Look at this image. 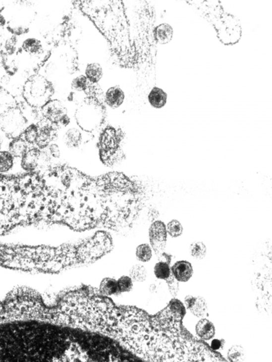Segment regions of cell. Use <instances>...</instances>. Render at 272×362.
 Returning <instances> with one entry per match:
<instances>
[{"label": "cell", "instance_id": "1", "mask_svg": "<svg viewBox=\"0 0 272 362\" xmlns=\"http://www.w3.org/2000/svg\"><path fill=\"white\" fill-rule=\"evenodd\" d=\"M145 200L143 186L118 171L91 177L63 164L0 174V235L40 223L123 232L132 228Z\"/></svg>", "mask_w": 272, "mask_h": 362}, {"label": "cell", "instance_id": "2", "mask_svg": "<svg viewBox=\"0 0 272 362\" xmlns=\"http://www.w3.org/2000/svg\"><path fill=\"white\" fill-rule=\"evenodd\" d=\"M131 355L89 330L34 320L0 325V362H129Z\"/></svg>", "mask_w": 272, "mask_h": 362}, {"label": "cell", "instance_id": "3", "mask_svg": "<svg viewBox=\"0 0 272 362\" xmlns=\"http://www.w3.org/2000/svg\"><path fill=\"white\" fill-rule=\"evenodd\" d=\"M74 2L107 39L115 64L127 69H138V55L134 40L131 37L130 23L124 1Z\"/></svg>", "mask_w": 272, "mask_h": 362}, {"label": "cell", "instance_id": "4", "mask_svg": "<svg viewBox=\"0 0 272 362\" xmlns=\"http://www.w3.org/2000/svg\"><path fill=\"white\" fill-rule=\"evenodd\" d=\"M186 2L213 25L218 39L224 45H235L239 42L243 32L240 21L236 17L224 11L220 1L191 0Z\"/></svg>", "mask_w": 272, "mask_h": 362}, {"label": "cell", "instance_id": "5", "mask_svg": "<svg viewBox=\"0 0 272 362\" xmlns=\"http://www.w3.org/2000/svg\"><path fill=\"white\" fill-rule=\"evenodd\" d=\"M137 37L134 39L138 55V69L156 72L158 44L155 39L156 10L150 1H142L137 12Z\"/></svg>", "mask_w": 272, "mask_h": 362}, {"label": "cell", "instance_id": "6", "mask_svg": "<svg viewBox=\"0 0 272 362\" xmlns=\"http://www.w3.org/2000/svg\"><path fill=\"white\" fill-rule=\"evenodd\" d=\"M106 115L104 103L97 97L87 96L77 106L74 118L80 129L93 133L104 125Z\"/></svg>", "mask_w": 272, "mask_h": 362}, {"label": "cell", "instance_id": "7", "mask_svg": "<svg viewBox=\"0 0 272 362\" xmlns=\"http://www.w3.org/2000/svg\"><path fill=\"white\" fill-rule=\"evenodd\" d=\"M125 134L121 129L108 126L99 136V150L100 160L106 166L111 167L125 158L121 148Z\"/></svg>", "mask_w": 272, "mask_h": 362}, {"label": "cell", "instance_id": "8", "mask_svg": "<svg viewBox=\"0 0 272 362\" xmlns=\"http://www.w3.org/2000/svg\"><path fill=\"white\" fill-rule=\"evenodd\" d=\"M54 93L50 81L41 74H34L23 85V96L30 106L41 109L50 101Z\"/></svg>", "mask_w": 272, "mask_h": 362}, {"label": "cell", "instance_id": "9", "mask_svg": "<svg viewBox=\"0 0 272 362\" xmlns=\"http://www.w3.org/2000/svg\"><path fill=\"white\" fill-rule=\"evenodd\" d=\"M28 120L17 106L7 108L0 114V128L10 139L20 137L26 129Z\"/></svg>", "mask_w": 272, "mask_h": 362}, {"label": "cell", "instance_id": "10", "mask_svg": "<svg viewBox=\"0 0 272 362\" xmlns=\"http://www.w3.org/2000/svg\"><path fill=\"white\" fill-rule=\"evenodd\" d=\"M149 236L152 248L157 255L158 260L170 264L172 256L165 252L167 243V229L165 223L161 220L152 223L149 229Z\"/></svg>", "mask_w": 272, "mask_h": 362}, {"label": "cell", "instance_id": "11", "mask_svg": "<svg viewBox=\"0 0 272 362\" xmlns=\"http://www.w3.org/2000/svg\"><path fill=\"white\" fill-rule=\"evenodd\" d=\"M40 109L43 119L58 128L66 126L70 122L67 109L58 100H50Z\"/></svg>", "mask_w": 272, "mask_h": 362}, {"label": "cell", "instance_id": "12", "mask_svg": "<svg viewBox=\"0 0 272 362\" xmlns=\"http://www.w3.org/2000/svg\"><path fill=\"white\" fill-rule=\"evenodd\" d=\"M44 149L41 150L36 147H31L21 157V166L27 172L38 171L41 169V164L42 169H44L43 163H47L50 161V153H47Z\"/></svg>", "mask_w": 272, "mask_h": 362}, {"label": "cell", "instance_id": "13", "mask_svg": "<svg viewBox=\"0 0 272 362\" xmlns=\"http://www.w3.org/2000/svg\"><path fill=\"white\" fill-rule=\"evenodd\" d=\"M38 125V134L34 147L43 150L52 144L57 135V127L42 119Z\"/></svg>", "mask_w": 272, "mask_h": 362}, {"label": "cell", "instance_id": "14", "mask_svg": "<svg viewBox=\"0 0 272 362\" xmlns=\"http://www.w3.org/2000/svg\"><path fill=\"white\" fill-rule=\"evenodd\" d=\"M170 269L172 274L178 282H188L194 274L191 263L185 260L176 262Z\"/></svg>", "mask_w": 272, "mask_h": 362}, {"label": "cell", "instance_id": "15", "mask_svg": "<svg viewBox=\"0 0 272 362\" xmlns=\"http://www.w3.org/2000/svg\"><path fill=\"white\" fill-rule=\"evenodd\" d=\"M125 95L122 89L118 86L109 88L106 93L105 103L112 109H117L124 103Z\"/></svg>", "mask_w": 272, "mask_h": 362}, {"label": "cell", "instance_id": "16", "mask_svg": "<svg viewBox=\"0 0 272 362\" xmlns=\"http://www.w3.org/2000/svg\"><path fill=\"white\" fill-rule=\"evenodd\" d=\"M154 36L157 44H168L173 39V28L167 23H163L155 26Z\"/></svg>", "mask_w": 272, "mask_h": 362}, {"label": "cell", "instance_id": "17", "mask_svg": "<svg viewBox=\"0 0 272 362\" xmlns=\"http://www.w3.org/2000/svg\"><path fill=\"white\" fill-rule=\"evenodd\" d=\"M196 333L202 341L212 339L215 335V325L207 319H202L197 324Z\"/></svg>", "mask_w": 272, "mask_h": 362}, {"label": "cell", "instance_id": "18", "mask_svg": "<svg viewBox=\"0 0 272 362\" xmlns=\"http://www.w3.org/2000/svg\"><path fill=\"white\" fill-rule=\"evenodd\" d=\"M167 95L163 89L154 87L148 95V101L153 107L161 109L167 102Z\"/></svg>", "mask_w": 272, "mask_h": 362}, {"label": "cell", "instance_id": "19", "mask_svg": "<svg viewBox=\"0 0 272 362\" xmlns=\"http://www.w3.org/2000/svg\"><path fill=\"white\" fill-rule=\"evenodd\" d=\"M98 290L101 295L108 296V297L112 295H117L120 293L118 291L117 280L112 279V278H105L103 279Z\"/></svg>", "mask_w": 272, "mask_h": 362}, {"label": "cell", "instance_id": "20", "mask_svg": "<svg viewBox=\"0 0 272 362\" xmlns=\"http://www.w3.org/2000/svg\"><path fill=\"white\" fill-rule=\"evenodd\" d=\"M30 147H30L29 144L20 136V137L12 140L9 145V152L14 157L21 158L28 151Z\"/></svg>", "mask_w": 272, "mask_h": 362}, {"label": "cell", "instance_id": "21", "mask_svg": "<svg viewBox=\"0 0 272 362\" xmlns=\"http://www.w3.org/2000/svg\"><path fill=\"white\" fill-rule=\"evenodd\" d=\"M63 140L68 147L75 148V147H80V145H81L83 137H82V133L80 130L72 128L66 132Z\"/></svg>", "mask_w": 272, "mask_h": 362}, {"label": "cell", "instance_id": "22", "mask_svg": "<svg viewBox=\"0 0 272 362\" xmlns=\"http://www.w3.org/2000/svg\"><path fill=\"white\" fill-rule=\"evenodd\" d=\"M103 76V70L99 63H91L85 69V77L91 83H98Z\"/></svg>", "mask_w": 272, "mask_h": 362}, {"label": "cell", "instance_id": "23", "mask_svg": "<svg viewBox=\"0 0 272 362\" xmlns=\"http://www.w3.org/2000/svg\"><path fill=\"white\" fill-rule=\"evenodd\" d=\"M189 310L196 317L202 318L207 317L208 315V305L206 300L202 296H197Z\"/></svg>", "mask_w": 272, "mask_h": 362}, {"label": "cell", "instance_id": "24", "mask_svg": "<svg viewBox=\"0 0 272 362\" xmlns=\"http://www.w3.org/2000/svg\"><path fill=\"white\" fill-rule=\"evenodd\" d=\"M23 50L32 55H40L43 52L42 42L34 38L26 39L22 45Z\"/></svg>", "mask_w": 272, "mask_h": 362}, {"label": "cell", "instance_id": "25", "mask_svg": "<svg viewBox=\"0 0 272 362\" xmlns=\"http://www.w3.org/2000/svg\"><path fill=\"white\" fill-rule=\"evenodd\" d=\"M92 83L87 79V77L84 75L78 76V77L74 78L72 82V88L75 91L85 92L88 94L90 88H91Z\"/></svg>", "mask_w": 272, "mask_h": 362}, {"label": "cell", "instance_id": "26", "mask_svg": "<svg viewBox=\"0 0 272 362\" xmlns=\"http://www.w3.org/2000/svg\"><path fill=\"white\" fill-rule=\"evenodd\" d=\"M148 276L146 268L141 265H135L132 267L129 271V277L133 282H143L146 280Z\"/></svg>", "mask_w": 272, "mask_h": 362}, {"label": "cell", "instance_id": "27", "mask_svg": "<svg viewBox=\"0 0 272 362\" xmlns=\"http://www.w3.org/2000/svg\"><path fill=\"white\" fill-rule=\"evenodd\" d=\"M154 273L158 279L166 280L171 275L170 264L166 262L160 261L155 266Z\"/></svg>", "mask_w": 272, "mask_h": 362}, {"label": "cell", "instance_id": "28", "mask_svg": "<svg viewBox=\"0 0 272 362\" xmlns=\"http://www.w3.org/2000/svg\"><path fill=\"white\" fill-rule=\"evenodd\" d=\"M14 156L9 152L0 151V173H5L12 169Z\"/></svg>", "mask_w": 272, "mask_h": 362}, {"label": "cell", "instance_id": "29", "mask_svg": "<svg viewBox=\"0 0 272 362\" xmlns=\"http://www.w3.org/2000/svg\"><path fill=\"white\" fill-rule=\"evenodd\" d=\"M230 362H244L246 360V352L240 346H234L230 348L227 353Z\"/></svg>", "mask_w": 272, "mask_h": 362}, {"label": "cell", "instance_id": "30", "mask_svg": "<svg viewBox=\"0 0 272 362\" xmlns=\"http://www.w3.org/2000/svg\"><path fill=\"white\" fill-rule=\"evenodd\" d=\"M136 256L141 262L146 263L150 261L153 256L151 247L148 244H140L137 247Z\"/></svg>", "mask_w": 272, "mask_h": 362}, {"label": "cell", "instance_id": "31", "mask_svg": "<svg viewBox=\"0 0 272 362\" xmlns=\"http://www.w3.org/2000/svg\"><path fill=\"white\" fill-rule=\"evenodd\" d=\"M191 256L198 260H202L206 256L207 248L203 242H194L190 246Z\"/></svg>", "mask_w": 272, "mask_h": 362}, {"label": "cell", "instance_id": "32", "mask_svg": "<svg viewBox=\"0 0 272 362\" xmlns=\"http://www.w3.org/2000/svg\"><path fill=\"white\" fill-rule=\"evenodd\" d=\"M166 229L170 236L175 238L181 236L183 231L181 223L177 220H173L169 222L166 227Z\"/></svg>", "mask_w": 272, "mask_h": 362}, {"label": "cell", "instance_id": "33", "mask_svg": "<svg viewBox=\"0 0 272 362\" xmlns=\"http://www.w3.org/2000/svg\"><path fill=\"white\" fill-rule=\"evenodd\" d=\"M117 284L120 293L129 292L133 288V281L129 276H121L117 280Z\"/></svg>", "mask_w": 272, "mask_h": 362}, {"label": "cell", "instance_id": "34", "mask_svg": "<svg viewBox=\"0 0 272 362\" xmlns=\"http://www.w3.org/2000/svg\"><path fill=\"white\" fill-rule=\"evenodd\" d=\"M166 282H167V285H168L169 290H170V293L173 297H175L178 294V291H179V284H178V281L175 279L173 275H170V277L168 279H166Z\"/></svg>", "mask_w": 272, "mask_h": 362}, {"label": "cell", "instance_id": "35", "mask_svg": "<svg viewBox=\"0 0 272 362\" xmlns=\"http://www.w3.org/2000/svg\"><path fill=\"white\" fill-rule=\"evenodd\" d=\"M224 344H225V341H224L223 339H214L213 341H212L210 348H211L213 351L219 350V349H223V346H224Z\"/></svg>", "mask_w": 272, "mask_h": 362}, {"label": "cell", "instance_id": "36", "mask_svg": "<svg viewBox=\"0 0 272 362\" xmlns=\"http://www.w3.org/2000/svg\"><path fill=\"white\" fill-rule=\"evenodd\" d=\"M49 151H50L51 155H52V157H54V158H57L59 157V148H58V146L56 145V144H51V145L49 146Z\"/></svg>", "mask_w": 272, "mask_h": 362}, {"label": "cell", "instance_id": "37", "mask_svg": "<svg viewBox=\"0 0 272 362\" xmlns=\"http://www.w3.org/2000/svg\"><path fill=\"white\" fill-rule=\"evenodd\" d=\"M15 48V39L14 38H11L7 41V44H6V49H7V52L9 54L13 53L14 50Z\"/></svg>", "mask_w": 272, "mask_h": 362}, {"label": "cell", "instance_id": "38", "mask_svg": "<svg viewBox=\"0 0 272 362\" xmlns=\"http://www.w3.org/2000/svg\"><path fill=\"white\" fill-rule=\"evenodd\" d=\"M196 297L192 296H187L184 298V306L186 309H189L194 304L195 301Z\"/></svg>", "mask_w": 272, "mask_h": 362}, {"label": "cell", "instance_id": "39", "mask_svg": "<svg viewBox=\"0 0 272 362\" xmlns=\"http://www.w3.org/2000/svg\"><path fill=\"white\" fill-rule=\"evenodd\" d=\"M1 138H0V147H1Z\"/></svg>", "mask_w": 272, "mask_h": 362}]
</instances>
